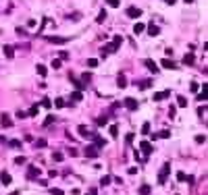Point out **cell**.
Wrapping results in <instances>:
<instances>
[{
    "mask_svg": "<svg viewBox=\"0 0 208 195\" xmlns=\"http://www.w3.org/2000/svg\"><path fill=\"white\" fill-rule=\"evenodd\" d=\"M140 149H142V154H144V160H146V158H148V156L154 152V145L150 143V141H142V143H140Z\"/></svg>",
    "mask_w": 208,
    "mask_h": 195,
    "instance_id": "cell-1",
    "label": "cell"
},
{
    "mask_svg": "<svg viewBox=\"0 0 208 195\" xmlns=\"http://www.w3.org/2000/svg\"><path fill=\"white\" fill-rule=\"evenodd\" d=\"M169 172H171V164H164V166L160 168V172H158V183H160V185H164V183H167Z\"/></svg>",
    "mask_w": 208,
    "mask_h": 195,
    "instance_id": "cell-2",
    "label": "cell"
},
{
    "mask_svg": "<svg viewBox=\"0 0 208 195\" xmlns=\"http://www.w3.org/2000/svg\"><path fill=\"white\" fill-rule=\"evenodd\" d=\"M83 154L88 156V158H98V156H100V149H98L96 145H94V143H90L88 147L83 149Z\"/></svg>",
    "mask_w": 208,
    "mask_h": 195,
    "instance_id": "cell-3",
    "label": "cell"
},
{
    "mask_svg": "<svg viewBox=\"0 0 208 195\" xmlns=\"http://www.w3.org/2000/svg\"><path fill=\"white\" fill-rule=\"evenodd\" d=\"M125 15L129 17V19H140V17H142V11H140L137 6H127Z\"/></svg>",
    "mask_w": 208,
    "mask_h": 195,
    "instance_id": "cell-4",
    "label": "cell"
},
{
    "mask_svg": "<svg viewBox=\"0 0 208 195\" xmlns=\"http://www.w3.org/2000/svg\"><path fill=\"white\" fill-rule=\"evenodd\" d=\"M125 108L127 110H131V112H135L137 108H140V104H137V100H133V98H125Z\"/></svg>",
    "mask_w": 208,
    "mask_h": 195,
    "instance_id": "cell-5",
    "label": "cell"
},
{
    "mask_svg": "<svg viewBox=\"0 0 208 195\" xmlns=\"http://www.w3.org/2000/svg\"><path fill=\"white\" fill-rule=\"evenodd\" d=\"M167 98H171V89H162V91H156L152 100H154V102H162V100H167Z\"/></svg>",
    "mask_w": 208,
    "mask_h": 195,
    "instance_id": "cell-6",
    "label": "cell"
},
{
    "mask_svg": "<svg viewBox=\"0 0 208 195\" xmlns=\"http://www.w3.org/2000/svg\"><path fill=\"white\" fill-rule=\"evenodd\" d=\"M40 174H42V170H40L38 166H29V168H27V179H29V181H31V179H38Z\"/></svg>",
    "mask_w": 208,
    "mask_h": 195,
    "instance_id": "cell-7",
    "label": "cell"
},
{
    "mask_svg": "<svg viewBox=\"0 0 208 195\" xmlns=\"http://www.w3.org/2000/svg\"><path fill=\"white\" fill-rule=\"evenodd\" d=\"M77 131H79V135L85 137V139H92V137H94V133H92L88 127H85V125H79V127H77Z\"/></svg>",
    "mask_w": 208,
    "mask_h": 195,
    "instance_id": "cell-8",
    "label": "cell"
},
{
    "mask_svg": "<svg viewBox=\"0 0 208 195\" xmlns=\"http://www.w3.org/2000/svg\"><path fill=\"white\" fill-rule=\"evenodd\" d=\"M146 29H148V35H152V38H156V35H160V27H158V25H154V23L146 25Z\"/></svg>",
    "mask_w": 208,
    "mask_h": 195,
    "instance_id": "cell-9",
    "label": "cell"
},
{
    "mask_svg": "<svg viewBox=\"0 0 208 195\" xmlns=\"http://www.w3.org/2000/svg\"><path fill=\"white\" fill-rule=\"evenodd\" d=\"M0 125H2V127H13V120H11V116H8V114L6 112H2V114H0Z\"/></svg>",
    "mask_w": 208,
    "mask_h": 195,
    "instance_id": "cell-10",
    "label": "cell"
},
{
    "mask_svg": "<svg viewBox=\"0 0 208 195\" xmlns=\"http://www.w3.org/2000/svg\"><path fill=\"white\" fill-rule=\"evenodd\" d=\"M206 98H208V83L202 85V89H200V93H198L196 100H198V102H206Z\"/></svg>",
    "mask_w": 208,
    "mask_h": 195,
    "instance_id": "cell-11",
    "label": "cell"
},
{
    "mask_svg": "<svg viewBox=\"0 0 208 195\" xmlns=\"http://www.w3.org/2000/svg\"><path fill=\"white\" fill-rule=\"evenodd\" d=\"M92 139H94V145H96L98 149H102L104 145H106V139L100 137V135H96V133H94V137H92Z\"/></svg>",
    "mask_w": 208,
    "mask_h": 195,
    "instance_id": "cell-12",
    "label": "cell"
},
{
    "mask_svg": "<svg viewBox=\"0 0 208 195\" xmlns=\"http://www.w3.org/2000/svg\"><path fill=\"white\" fill-rule=\"evenodd\" d=\"M160 65H162L164 69H171V71H175V69H177V65L173 63V58H169V56H167V58H162V60H160Z\"/></svg>",
    "mask_w": 208,
    "mask_h": 195,
    "instance_id": "cell-13",
    "label": "cell"
},
{
    "mask_svg": "<svg viewBox=\"0 0 208 195\" xmlns=\"http://www.w3.org/2000/svg\"><path fill=\"white\" fill-rule=\"evenodd\" d=\"M144 65L148 67V71H152V73H158V65L154 63V60H150V58H146L144 60Z\"/></svg>",
    "mask_w": 208,
    "mask_h": 195,
    "instance_id": "cell-14",
    "label": "cell"
},
{
    "mask_svg": "<svg viewBox=\"0 0 208 195\" xmlns=\"http://www.w3.org/2000/svg\"><path fill=\"white\" fill-rule=\"evenodd\" d=\"M194 63H196V56H194V52H189V54H185V56H183V65L192 67Z\"/></svg>",
    "mask_w": 208,
    "mask_h": 195,
    "instance_id": "cell-15",
    "label": "cell"
},
{
    "mask_svg": "<svg viewBox=\"0 0 208 195\" xmlns=\"http://www.w3.org/2000/svg\"><path fill=\"white\" fill-rule=\"evenodd\" d=\"M48 42H52V44H67L69 40L67 38H58V35H50V38H46Z\"/></svg>",
    "mask_w": 208,
    "mask_h": 195,
    "instance_id": "cell-16",
    "label": "cell"
},
{
    "mask_svg": "<svg viewBox=\"0 0 208 195\" xmlns=\"http://www.w3.org/2000/svg\"><path fill=\"white\" fill-rule=\"evenodd\" d=\"M0 181H2V185H11V174H8L6 170H2V172H0Z\"/></svg>",
    "mask_w": 208,
    "mask_h": 195,
    "instance_id": "cell-17",
    "label": "cell"
},
{
    "mask_svg": "<svg viewBox=\"0 0 208 195\" xmlns=\"http://www.w3.org/2000/svg\"><path fill=\"white\" fill-rule=\"evenodd\" d=\"M140 89H148V87H152V81L150 79H144V81H140V83H135Z\"/></svg>",
    "mask_w": 208,
    "mask_h": 195,
    "instance_id": "cell-18",
    "label": "cell"
},
{
    "mask_svg": "<svg viewBox=\"0 0 208 195\" xmlns=\"http://www.w3.org/2000/svg\"><path fill=\"white\" fill-rule=\"evenodd\" d=\"M38 112H40V104H33L31 108H29V112H27V118H29V116H36Z\"/></svg>",
    "mask_w": 208,
    "mask_h": 195,
    "instance_id": "cell-19",
    "label": "cell"
},
{
    "mask_svg": "<svg viewBox=\"0 0 208 195\" xmlns=\"http://www.w3.org/2000/svg\"><path fill=\"white\" fill-rule=\"evenodd\" d=\"M121 44H123V38H121V35H115V40H112V48L119 50V48H121Z\"/></svg>",
    "mask_w": 208,
    "mask_h": 195,
    "instance_id": "cell-20",
    "label": "cell"
},
{
    "mask_svg": "<svg viewBox=\"0 0 208 195\" xmlns=\"http://www.w3.org/2000/svg\"><path fill=\"white\" fill-rule=\"evenodd\" d=\"M71 100H73V102H81V100H83V93H81L79 89L73 91V93H71Z\"/></svg>",
    "mask_w": 208,
    "mask_h": 195,
    "instance_id": "cell-21",
    "label": "cell"
},
{
    "mask_svg": "<svg viewBox=\"0 0 208 195\" xmlns=\"http://www.w3.org/2000/svg\"><path fill=\"white\" fill-rule=\"evenodd\" d=\"M150 191H152V187H150V185H142V187L137 189V193H140V195H148Z\"/></svg>",
    "mask_w": 208,
    "mask_h": 195,
    "instance_id": "cell-22",
    "label": "cell"
},
{
    "mask_svg": "<svg viewBox=\"0 0 208 195\" xmlns=\"http://www.w3.org/2000/svg\"><path fill=\"white\" fill-rule=\"evenodd\" d=\"M117 85L123 89V87H127V79H125V75H119V79H117Z\"/></svg>",
    "mask_w": 208,
    "mask_h": 195,
    "instance_id": "cell-23",
    "label": "cell"
},
{
    "mask_svg": "<svg viewBox=\"0 0 208 195\" xmlns=\"http://www.w3.org/2000/svg\"><path fill=\"white\" fill-rule=\"evenodd\" d=\"M144 29H146V25H144V23H140V21L133 25V33H142Z\"/></svg>",
    "mask_w": 208,
    "mask_h": 195,
    "instance_id": "cell-24",
    "label": "cell"
},
{
    "mask_svg": "<svg viewBox=\"0 0 208 195\" xmlns=\"http://www.w3.org/2000/svg\"><path fill=\"white\" fill-rule=\"evenodd\" d=\"M36 71H38V75H40V77H46V73H48V69H46L44 65H38V67H36Z\"/></svg>",
    "mask_w": 208,
    "mask_h": 195,
    "instance_id": "cell-25",
    "label": "cell"
},
{
    "mask_svg": "<svg viewBox=\"0 0 208 195\" xmlns=\"http://www.w3.org/2000/svg\"><path fill=\"white\" fill-rule=\"evenodd\" d=\"M13 50H15L13 46H4V54H6V58H13V56H15Z\"/></svg>",
    "mask_w": 208,
    "mask_h": 195,
    "instance_id": "cell-26",
    "label": "cell"
},
{
    "mask_svg": "<svg viewBox=\"0 0 208 195\" xmlns=\"http://www.w3.org/2000/svg\"><path fill=\"white\" fill-rule=\"evenodd\" d=\"M106 17H108V15H106V11L102 8V11L98 13V17H96V21H98V23H104V19H106Z\"/></svg>",
    "mask_w": 208,
    "mask_h": 195,
    "instance_id": "cell-27",
    "label": "cell"
},
{
    "mask_svg": "<svg viewBox=\"0 0 208 195\" xmlns=\"http://www.w3.org/2000/svg\"><path fill=\"white\" fill-rule=\"evenodd\" d=\"M177 106H179V108H185V106H187V100H185L183 95H179V98H177Z\"/></svg>",
    "mask_w": 208,
    "mask_h": 195,
    "instance_id": "cell-28",
    "label": "cell"
},
{
    "mask_svg": "<svg viewBox=\"0 0 208 195\" xmlns=\"http://www.w3.org/2000/svg\"><path fill=\"white\" fill-rule=\"evenodd\" d=\"M108 133H110V137H119V129H117V125H110Z\"/></svg>",
    "mask_w": 208,
    "mask_h": 195,
    "instance_id": "cell-29",
    "label": "cell"
},
{
    "mask_svg": "<svg viewBox=\"0 0 208 195\" xmlns=\"http://www.w3.org/2000/svg\"><path fill=\"white\" fill-rule=\"evenodd\" d=\"M106 122H108V116H100V118H96V125H98V127H104Z\"/></svg>",
    "mask_w": 208,
    "mask_h": 195,
    "instance_id": "cell-30",
    "label": "cell"
},
{
    "mask_svg": "<svg viewBox=\"0 0 208 195\" xmlns=\"http://www.w3.org/2000/svg\"><path fill=\"white\" fill-rule=\"evenodd\" d=\"M6 143L11 145V147H21V141H19V139H11V141H6Z\"/></svg>",
    "mask_w": 208,
    "mask_h": 195,
    "instance_id": "cell-31",
    "label": "cell"
},
{
    "mask_svg": "<svg viewBox=\"0 0 208 195\" xmlns=\"http://www.w3.org/2000/svg\"><path fill=\"white\" fill-rule=\"evenodd\" d=\"M142 133L144 135H150V122H144L142 125Z\"/></svg>",
    "mask_w": 208,
    "mask_h": 195,
    "instance_id": "cell-32",
    "label": "cell"
},
{
    "mask_svg": "<svg viewBox=\"0 0 208 195\" xmlns=\"http://www.w3.org/2000/svg\"><path fill=\"white\" fill-rule=\"evenodd\" d=\"M54 104H56V108H65V106H67V102L63 100V98H58V100H54Z\"/></svg>",
    "mask_w": 208,
    "mask_h": 195,
    "instance_id": "cell-33",
    "label": "cell"
},
{
    "mask_svg": "<svg viewBox=\"0 0 208 195\" xmlns=\"http://www.w3.org/2000/svg\"><path fill=\"white\" fill-rule=\"evenodd\" d=\"M52 158H54L56 162H60V160H63L65 156H63V152H52Z\"/></svg>",
    "mask_w": 208,
    "mask_h": 195,
    "instance_id": "cell-34",
    "label": "cell"
},
{
    "mask_svg": "<svg viewBox=\"0 0 208 195\" xmlns=\"http://www.w3.org/2000/svg\"><path fill=\"white\" fill-rule=\"evenodd\" d=\"M25 162H27V160H25V156H17V158H15V164H17V166H21V164H25Z\"/></svg>",
    "mask_w": 208,
    "mask_h": 195,
    "instance_id": "cell-35",
    "label": "cell"
},
{
    "mask_svg": "<svg viewBox=\"0 0 208 195\" xmlns=\"http://www.w3.org/2000/svg\"><path fill=\"white\" fill-rule=\"evenodd\" d=\"M88 67H90V69H96V67H98V60H96V58H90V60H88Z\"/></svg>",
    "mask_w": 208,
    "mask_h": 195,
    "instance_id": "cell-36",
    "label": "cell"
},
{
    "mask_svg": "<svg viewBox=\"0 0 208 195\" xmlns=\"http://www.w3.org/2000/svg\"><path fill=\"white\" fill-rule=\"evenodd\" d=\"M63 67V63H60V58H54L52 60V69H60Z\"/></svg>",
    "mask_w": 208,
    "mask_h": 195,
    "instance_id": "cell-37",
    "label": "cell"
},
{
    "mask_svg": "<svg viewBox=\"0 0 208 195\" xmlns=\"http://www.w3.org/2000/svg\"><path fill=\"white\" fill-rule=\"evenodd\" d=\"M106 4H108V6H112V8L121 6V2H119V0H106Z\"/></svg>",
    "mask_w": 208,
    "mask_h": 195,
    "instance_id": "cell-38",
    "label": "cell"
},
{
    "mask_svg": "<svg viewBox=\"0 0 208 195\" xmlns=\"http://www.w3.org/2000/svg\"><path fill=\"white\" fill-rule=\"evenodd\" d=\"M40 106H44V108H50V106H52V102L48 100V98H44V100L40 102Z\"/></svg>",
    "mask_w": 208,
    "mask_h": 195,
    "instance_id": "cell-39",
    "label": "cell"
},
{
    "mask_svg": "<svg viewBox=\"0 0 208 195\" xmlns=\"http://www.w3.org/2000/svg\"><path fill=\"white\" fill-rule=\"evenodd\" d=\"M54 120H56L54 116H46V120H44V127H50V125H52Z\"/></svg>",
    "mask_w": 208,
    "mask_h": 195,
    "instance_id": "cell-40",
    "label": "cell"
},
{
    "mask_svg": "<svg viewBox=\"0 0 208 195\" xmlns=\"http://www.w3.org/2000/svg\"><path fill=\"white\" fill-rule=\"evenodd\" d=\"M175 114H177V108H175V106H171V108H169V118H175Z\"/></svg>",
    "mask_w": 208,
    "mask_h": 195,
    "instance_id": "cell-41",
    "label": "cell"
},
{
    "mask_svg": "<svg viewBox=\"0 0 208 195\" xmlns=\"http://www.w3.org/2000/svg\"><path fill=\"white\" fill-rule=\"evenodd\" d=\"M100 185H102V187H106V185H110V176H102Z\"/></svg>",
    "mask_w": 208,
    "mask_h": 195,
    "instance_id": "cell-42",
    "label": "cell"
},
{
    "mask_svg": "<svg viewBox=\"0 0 208 195\" xmlns=\"http://www.w3.org/2000/svg\"><path fill=\"white\" fill-rule=\"evenodd\" d=\"M133 133H127V137H125V143H133Z\"/></svg>",
    "mask_w": 208,
    "mask_h": 195,
    "instance_id": "cell-43",
    "label": "cell"
},
{
    "mask_svg": "<svg viewBox=\"0 0 208 195\" xmlns=\"http://www.w3.org/2000/svg\"><path fill=\"white\" fill-rule=\"evenodd\" d=\"M36 147H46V139H38L36 141Z\"/></svg>",
    "mask_w": 208,
    "mask_h": 195,
    "instance_id": "cell-44",
    "label": "cell"
},
{
    "mask_svg": "<svg viewBox=\"0 0 208 195\" xmlns=\"http://www.w3.org/2000/svg\"><path fill=\"white\" fill-rule=\"evenodd\" d=\"M206 141V135H196V143H204Z\"/></svg>",
    "mask_w": 208,
    "mask_h": 195,
    "instance_id": "cell-45",
    "label": "cell"
},
{
    "mask_svg": "<svg viewBox=\"0 0 208 195\" xmlns=\"http://www.w3.org/2000/svg\"><path fill=\"white\" fill-rule=\"evenodd\" d=\"M158 137H162V139H167V137H171V133H169V131H160V133H158Z\"/></svg>",
    "mask_w": 208,
    "mask_h": 195,
    "instance_id": "cell-46",
    "label": "cell"
},
{
    "mask_svg": "<svg viewBox=\"0 0 208 195\" xmlns=\"http://www.w3.org/2000/svg\"><path fill=\"white\" fill-rule=\"evenodd\" d=\"M177 181L183 183V181H185V172H181V170H179V172H177Z\"/></svg>",
    "mask_w": 208,
    "mask_h": 195,
    "instance_id": "cell-47",
    "label": "cell"
},
{
    "mask_svg": "<svg viewBox=\"0 0 208 195\" xmlns=\"http://www.w3.org/2000/svg\"><path fill=\"white\" fill-rule=\"evenodd\" d=\"M50 193H52V195H65V193H63V191H60V189H54V187H52V189H50Z\"/></svg>",
    "mask_w": 208,
    "mask_h": 195,
    "instance_id": "cell-48",
    "label": "cell"
},
{
    "mask_svg": "<svg viewBox=\"0 0 208 195\" xmlns=\"http://www.w3.org/2000/svg\"><path fill=\"white\" fill-rule=\"evenodd\" d=\"M17 118H27V112H23V110H19V112H17Z\"/></svg>",
    "mask_w": 208,
    "mask_h": 195,
    "instance_id": "cell-49",
    "label": "cell"
},
{
    "mask_svg": "<svg viewBox=\"0 0 208 195\" xmlns=\"http://www.w3.org/2000/svg\"><path fill=\"white\" fill-rule=\"evenodd\" d=\"M189 89H192V91H198V89H200V85H198V83H192V85H189Z\"/></svg>",
    "mask_w": 208,
    "mask_h": 195,
    "instance_id": "cell-50",
    "label": "cell"
},
{
    "mask_svg": "<svg viewBox=\"0 0 208 195\" xmlns=\"http://www.w3.org/2000/svg\"><path fill=\"white\" fill-rule=\"evenodd\" d=\"M36 23H38L36 19H29V21H27V27H36Z\"/></svg>",
    "mask_w": 208,
    "mask_h": 195,
    "instance_id": "cell-51",
    "label": "cell"
},
{
    "mask_svg": "<svg viewBox=\"0 0 208 195\" xmlns=\"http://www.w3.org/2000/svg\"><path fill=\"white\" fill-rule=\"evenodd\" d=\"M58 58H60V60H67V58H69V52H60Z\"/></svg>",
    "mask_w": 208,
    "mask_h": 195,
    "instance_id": "cell-52",
    "label": "cell"
},
{
    "mask_svg": "<svg viewBox=\"0 0 208 195\" xmlns=\"http://www.w3.org/2000/svg\"><path fill=\"white\" fill-rule=\"evenodd\" d=\"M162 2H167V4H171V6H173V4L177 2V0H162Z\"/></svg>",
    "mask_w": 208,
    "mask_h": 195,
    "instance_id": "cell-53",
    "label": "cell"
},
{
    "mask_svg": "<svg viewBox=\"0 0 208 195\" xmlns=\"http://www.w3.org/2000/svg\"><path fill=\"white\" fill-rule=\"evenodd\" d=\"M11 195H21V191H13V193H11Z\"/></svg>",
    "mask_w": 208,
    "mask_h": 195,
    "instance_id": "cell-54",
    "label": "cell"
},
{
    "mask_svg": "<svg viewBox=\"0 0 208 195\" xmlns=\"http://www.w3.org/2000/svg\"><path fill=\"white\" fill-rule=\"evenodd\" d=\"M192 2H194V0H185V4H192Z\"/></svg>",
    "mask_w": 208,
    "mask_h": 195,
    "instance_id": "cell-55",
    "label": "cell"
},
{
    "mask_svg": "<svg viewBox=\"0 0 208 195\" xmlns=\"http://www.w3.org/2000/svg\"><path fill=\"white\" fill-rule=\"evenodd\" d=\"M0 141H4V137H0Z\"/></svg>",
    "mask_w": 208,
    "mask_h": 195,
    "instance_id": "cell-56",
    "label": "cell"
}]
</instances>
